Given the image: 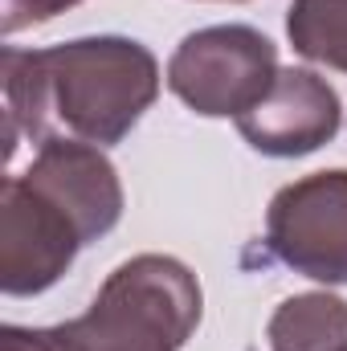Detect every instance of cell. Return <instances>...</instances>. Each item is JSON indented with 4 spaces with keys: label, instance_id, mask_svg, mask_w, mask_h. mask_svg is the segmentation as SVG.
<instances>
[{
    "label": "cell",
    "instance_id": "5",
    "mask_svg": "<svg viewBox=\"0 0 347 351\" xmlns=\"http://www.w3.org/2000/svg\"><path fill=\"white\" fill-rule=\"evenodd\" d=\"M86 245L74 217L37 192L25 176H8L0 188V290L8 298L45 294L74 265Z\"/></svg>",
    "mask_w": 347,
    "mask_h": 351
},
{
    "label": "cell",
    "instance_id": "2",
    "mask_svg": "<svg viewBox=\"0 0 347 351\" xmlns=\"http://www.w3.org/2000/svg\"><path fill=\"white\" fill-rule=\"evenodd\" d=\"M204 315L200 278L172 254H135L106 274L78 319L58 323L66 351H184Z\"/></svg>",
    "mask_w": 347,
    "mask_h": 351
},
{
    "label": "cell",
    "instance_id": "4",
    "mask_svg": "<svg viewBox=\"0 0 347 351\" xmlns=\"http://www.w3.org/2000/svg\"><path fill=\"white\" fill-rule=\"evenodd\" d=\"M270 258L323 286H347V168L311 172L265 208Z\"/></svg>",
    "mask_w": 347,
    "mask_h": 351
},
{
    "label": "cell",
    "instance_id": "10",
    "mask_svg": "<svg viewBox=\"0 0 347 351\" xmlns=\"http://www.w3.org/2000/svg\"><path fill=\"white\" fill-rule=\"evenodd\" d=\"M78 4L82 0H0V29H4V37H12L21 29L45 25V21H53Z\"/></svg>",
    "mask_w": 347,
    "mask_h": 351
},
{
    "label": "cell",
    "instance_id": "3",
    "mask_svg": "<svg viewBox=\"0 0 347 351\" xmlns=\"http://www.w3.org/2000/svg\"><path fill=\"white\" fill-rule=\"evenodd\" d=\"M278 45L254 25H208L168 58L164 82L200 119H241L278 78Z\"/></svg>",
    "mask_w": 347,
    "mask_h": 351
},
{
    "label": "cell",
    "instance_id": "7",
    "mask_svg": "<svg viewBox=\"0 0 347 351\" xmlns=\"http://www.w3.org/2000/svg\"><path fill=\"white\" fill-rule=\"evenodd\" d=\"M21 176L74 217L86 245L106 237L123 221L127 192H123L119 168L94 143H74V139L41 143Z\"/></svg>",
    "mask_w": 347,
    "mask_h": 351
},
{
    "label": "cell",
    "instance_id": "9",
    "mask_svg": "<svg viewBox=\"0 0 347 351\" xmlns=\"http://www.w3.org/2000/svg\"><path fill=\"white\" fill-rule=\"evenodd\" d=\"M286 37L298 58L347 74V0H290Z\"/></svg>",
    "mask_w": 347,
    "mask_h": 351
},
{
    "label": "cell",
    "instance_id": "11",
    "mask_svg": "<svg viewBox=\"0 0 347 351\" xmlns=\"http://www.w3.org/2000/svg\"><path fill=\"white\" fill-rule=\"evenodd\" d=\"M0 351H66L58 327H16L4 323L0 327Z\"/></svg>",
    "mask_w": 347,
    "mask_h": 351
},
{
    "label": "cell",
    "instance_id": "8",
    "mask_svg": "<svg viewBox=\"0 0 347 351\" xmlns=\"http://www.w3.org/2000/svg\"><path fill=\"white\" fill-rule=\"evenodd\" d=\"M270 351H344L347 348V302L331 290H307L282 298L265 323Z\"/></svg>",
    "mask_w": 347,
    "mask_h": 351
},
{
    "label": "cell",
    "instance_id": "1",
    "mask_svg": "<svg viewBox=\"0 0 347 351\" xmlns=\"http://www.w3.org/2000/svg\"><path fill=\"white\" fill-rule=\"evenodd\" d=\"M156 53L119 33L74 37L49 49L0 53L4 90V160L16 156V143H53L74 139L94 147L123 143L135 123L160 98Z\"/></svg>",
    "mask_w": 347,
    "mask_h": 351
},
{
    "label": "cell",
    "instance_id": "13",
    "mask_svg": "<svg viewBox=\"0 0 347 351\" xmlns=\"http://www.w3.org/2000/svg\"><path fill=\"white\" fill-rule=\"evenodd\" d=\"M344 351H347V348H344Z\"/></svg>",
    "mask_w": 347,
    "mask_h": 351
},
{
    "label": "cell",
    "instance_id": "12",
    "mask_svg": "<svg viewBox=\"0 0 347 351\" xmlns=\"http://www.w3.org/2000/svg\"><path fill=\"white\" fill-rule=\"evenodd\" d=\"M204 4H246V0H204Z\"/></svg>",
    "mask_w": 347,
    "mask_h": 351
},
{
    "label": "cell",
    "instance_id": "6",
    "mask_svg": "<svg viewBox=\"0 0 347 351\" xmlns=\"http://www.w3.org/2000/svg\"><path fill=\"white\" fill-rule=\"evenodd\" d=\"M233 123L258 156L298 160L339 135L344 102L323 74H315L307 66H286V70H278L274 86L261 94V102H254Z\"/></svg>",
    "mask_w": 347,
    "mask_h": 351
}]
</instances>
